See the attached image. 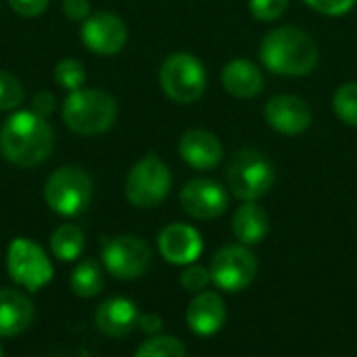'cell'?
Instances as JSON below:
<instances>
[{
    "instance_id": "obj_17",
    "label": "cell",
    "mask_w": 357,
    "mask_h": 357,
    "mask_svg": "<svg viewBox=\"0 0 357 357\" xmlns=\"http://www.w3.org/2000/svg\"><path fill=\"white\" fill-rule=\"evenodd\" d=\"M140 312L134 301L126 297H111L94 312V326L111 339H123L138 328Z\"/></svg>"
},
{
    "instance_id": "obj_13",
    "label": "cell",
    "mask_w": 357,
    "mask_h": 357,
    "mask_svg": "<svg viewBox=\"0 0 357 357\" xmlns=\"http://www.w3.org/2000/svg\"><path fill=\"white\" fill-rule=\"evenodd\" d=\"M264 117L266 123L282 136H301L314 121L312 107L297 94L272 96L264 107Z\"/></svg>"
},
{
    "instance_id": "obj_20",
    "label": "cell",
    "mask_w": 357,
    "mask_h": 357,
    "mask_svg": "<svg viewBox=\"0 0 357 357\" xmlns=\"http://www.w3.org/2000/svg\"><path fill=\"white\" fill-rule=\"evenodd\" d=\"M270 232V215L257 201L243 203L232 218V234L245 247L259 245Z\"/></svg>"
},
{
    "instance_id": "obj_16",
    "label": "cell",
    "mask_w": 357,
    "mask_h": 357,
    "mask_svg": "<svg viewBox=\"0 0 357 357\" xmlns=\"http://www.w3.org/2000/svg\"><path fill=\"white\" fill-rule=\"evenodd\" d=\"M226 301L215 291L197 293L186 307V324L197 337H211L226 324Z\"/></svg>"
},
{
    "instance_id": "obj_7",
    "label": "cell",
    "mask_w": 357,
    "mask_h": 357,
    "mask_svg": "<svg viewBox=\"0 0 357 357\" xmlns=\"http://www.w3.org/2000/svg\"><path fill=\"white\" fill-rule=\"evenodd\" d=\"M174 176L169 165L157 155H146L132 165L126 176V199L138 209L159 207L172 192Z\"/></svg>"
},
{
    "instance_id": "obj_32",
    "label": "cell",
    "mask_w": 357,
    "mask_h": 357,
    "mask_svg": "<svg viewBox=\"0 0 357 357\" xmlns=\"http://www.w3.org/2000/svg\"><path fill=\"white\" fill-rule=\"evenodd\" d=\"M54 109H56V98H54L52 92L40 90V92L33 94V98H31V111L33 113H38L42 117H50L54 113Z\"/></svg>"
},
{
    "instance_id": "obj_22",
    "label": "cell",
    "mask_w": 357,
    "mask_h": 357,
    "mask_svg": "<svg viewBox=\"0 0 357 357\" xmlns=\"http://www.w3.org/2000/svg\"><path fill=\"white\" fill-rule=\"evenodd\" d=\"M71 291L75 297H82V299H90V297H96L100 291H102V284H105V278H102V270L100 266L94 261V259H84L79 261L73 272H71Z\"/></svg>"
},
{
    "instance_id": "obj_10",
    "label": "cell",
    "mask_w": 357,
    "mask_h": 357,
    "mask_svg": "<svg viewBox=\"0 0 357 357\" xmlns=\"http://www.w3.org/2000/svg\"><path fill=\"white\" fill-rule=\"evenodd\" d=\"M153 253L149 245L132 234H121L105 243L102 264L117 280H136L151 268Z\"/></svg>"
},
{
    "instance_id": "obj_27",
    "label": "cell",
    "mask_w": 357,
    "mask_h": 357,
    "mask_svg": "<svg viewBox=\"0 0 357 357\" xmlns=\"http://www.w3.org/2000/svg\"><path fill=\"white\" fill-rule=\"evenodd\" d=\"M209 282H211V272H209L207 268L199 266V264L186 266L184 272L180 274V284H182V289L188 291V293H195V295L207 291Z\"/></svg>"
},
{
    "instance_id": "obj_15",
    "label": "cell",
    "mask_w": 357,
    "mask_h": 357,
    "mask_svg": "<svg viewBox=\"0 0 357 357\" xmlns=\"http://www.w3.org/2000/svg\"><path fill=\"white\" fill-rule=\"evenodd\" d=\"M178 153L182 161L197 172H211L224 159L222 140L211 130L203 128L186 130L178 142Z\"/></svg>"
},
{
    "instance_id": "obj_8",
    "label": "cell",
    "mask_w": 357,
    "mask_h": 357,
    "mask_svg": "<svg viewBox=\"0 0 357 357\" xmlns=\"http://www.w3.org/2000/svg\"><path fill=\"white\" fill-rule=\"evenodd\" d=\"M209 272H211V282L215 284L218 291L236 295L253 284L259 272V261L249 247L241 243L226 245L218 249L215 255L211 257Z\"/></svg>"
},
{
    "instance_id": "obj_19",
    "label": "cell",
    "mask_w": 357,
    "mask_h": 357,
    "mask_svg": "<svg viewBox=\"0 0 357 357\" xmlns=\"http://www.w3.org/2000/svg\"><path fill=\"white\" fill-rule=\"evenodd\" d=\"M31 301L15 289H0V339L23 335L31 326Z\"/></svg>"
},
{
    "instance_id": "obj_14",
    "label": "cell",
    "mask_w": 357,
    "mask_h": 357,
    "mask_svg": "<svg viewBox=\"0 0 357 357\" xmlns=\"http://www.w3.org/2000/svg\"><path fill=\"white\" fill-rule=\"evenodd\" d=\"M157 247L167 264L190 266L203 253V236L190 224L174 222L159 232Z\"/></svg>"
},
{
    "instance_id": "obj_3",
    "label": "cell",
    "mask_w": 357,
    "mask_h": 357,
    "mask_svg": "<svg viewBox=\"0 0 357 357\" xmlns=\"http://www.w3.org/2000/svg\"><path fill=\"white\" fill-rule=\"evenodd\" d=\"M63 123L75 136H100L117 119V100L98 88H79L69 92L63 102Z\"/></svg>"
},
{
    "instance_id": "obj_6",
    "label": "cell",
    "mask_w": 357,
    "mask_h": 357,
    "mask_svg": "<svg viewBox=\"0 0 357 357\" xmlns=\"http://www.w3.org/2000/svg\"><path fill=\"white\" fill-rule=\"evenodd\" d=\"M159 86L163 94L178 105L201 100L207 90V71L201 59L190 52H172L159 67Z\"/></svg>"
},
{
    "instance_id": "obj_12",
    "label": "cell",
    "mask_w": 357,
    "mask_h": 357,
    "mask_svg": "<svg viewBox=\"0 0 357 357\" xmlns=\"http://www.w3.org/2000/svg\"><path fill=\"white\" fill-rule=\"evenodd\" d=\"M82 42L98 56H113L123 50L128 42V27L119 15L98 10L82 23Z\"/></svg>"
},
{
    "instance_id": "obj_26",
    "label": "cell",
    "mask_w": 357,
    "mask_h": 357,
    "mask_svg": "<svg viewBox=\"0 0 357 357\" xmlns=\"http://www.w3.org/2000/svg\"><path fill=\"white\" fill-rule=\"evenodd\" d=\"M23 100H25L23 84L15 75L0 71V111H15L17 107H21Z\"/></svg>"
},
{
    "instance_id": "obj_21",
    "label": "cell",
    "mask_w": 357,
    "mask_h": 357,
    "mask_svg": "<svg viewBox=\"0 0 357 357\" xmlns=\"http://www.w3.org/2000/svg\"><path fill=\"white\" fill-rule=\"evenodd\" d=\"M86 247V236L82 228L73 224L59 226L50 236V251L59 261H75Z\"/></svg>"
},
{
    "instance_id": "obj_30",
    "label": "cell",
    "mask_w": 357,
    "mask_h": 357,
    "mask_svg": "<svg viewBox=\"0 0 357 357\" xmlns=\"http://www.w3.org/2000/svg\"><path fill=\"white\" fill-rule=\"evenodd\" d=\"M8 6L23 19H33L46 13L50 0H6Z\"/></svg>"
},
{
    "instance_id": "obj_4",
    "label": "cell",
    "mask_w": 357,
    "mask_h": 357,
    "mask_svg": "<svg viewBox=\"0 0 357 357\" xmlns=\"http://www.w3.org/2000/svg\"><path fill=\"white\" fill-rule=\"evenodd\" d=\"M226 182L228 190L238 201H259L272 190L276 182V167L261 151L243 149L230 159L226 169Z\"/></svg>"
},
{
    "instance_id": "obj_29",
    "label": "cell",
    "mask_w": 357,
    "mask_h": 357,
    "mask_svg": "<svg viewBox=\"0 0 357 357\" xmlns=\"http://www.w3.org/2000/svg\"><path fill=\"white\" fill-rule=\"evenodd\" d=\"M310 8L324 17H343L354 10L357 0H303Z\"/></svg>"
},
{
    "instance_id": "obj_5",
    "label": "cell",
    "mask_w": 357,
    "mask_h": 357,
    "mask_svg": "<svg viewBox=\"0 0 357 357\" xmlns=\"http://www.w3.org/2000/svg\"><path fill=\"white\" fill-rule=\"evenodd\" d=\"M92 176L79 165H63L54 169L44 184L46 205L63 218H75L84 213L92 201Z\"/></svg>"
},
{
    "instance_id": "obj_23",
    "label": "cell",
    "mask_w": 357,
    "mask_h": 357,
    "mask_svg": "<svg viewBox=\"0 0 357 357\" xmlns=\"http://www.w3.org/2000/svg\"><path fill=\"white\" fill-rule=\"evenodd\" d=\"M134 357H186V347L176 337L155 335L136 349Z\"/></svg>"
},
{
    "instance_id": "obj_34",
    "label": "cell",
    "mask_w": 357,
    "mask_h": 357,
    "mask_svg": "<svg viewBox=\"0 0 357 357\" xmlns=\"http://www.w3.org/2000/svg\"><path fill=\"white\" fill-rule=\"evenodd\" d=\"M0 357H2V347H0Z\"/></svg>"
},
{
    "instance_id": "obj_31",
    "label": "cell",
    "mask_w": 357,
    "mask_h": 357,
    "mask_svg": "<svg viewBox=\"0 0 357 357\" xmlns=\"http://www.w3.org/2000/svg\"><path fill=\"white\" fill-rule=\"evenodd\" d=\"M63 13L75 23H84L92 15L90 0H63Z\"/></svg>"
},
{
    "instance_id": "obj_24",
    "label": "cell",
    "mask_w": 357,
    "mask_h": 357,
    "mask_svg": "<svg viewBox=\"0 0 357 357\" xmlns=\"http://www.w3.org/2000/svg\"><path fill=\"white\" fill-rule=\"evenodd\" d=\"M333 109L343 123L357 128V82H347L337 88L333 96Z\"/></svg>"
},
{
    "instance_id": "obj_28",
    "label": "cell",
    "mask_w": 357,
    "mask_h": 357,
    "mask_svg": "<svg viewBox=\"0 0 357 357\" xmlns=\"http://www.w3.org/2000/svg\"><path fill=\"white\" fill-rule=\"evenodd\" d=\"M289 8V0H249V10L253 19L270 23L280 19Z\"/></svg>"
},
{
    "instance_id": "obj_18",
    "label": "cell",
    "mask_w": 357,
    "mask_h": 357,
    "mask_svg": "<svg viewBox=\"0 0 357 357\" xmlns=\"http://www.w3.org/2000/svg\"><path fill=\"white\" fill-rule=\"evenodd\" d=\"M220 82H222V88L230 96L241 98V100L255 98L264 90V84H266L264 71L259 69L257 63L249 59H234L226 63L220 73Z\"/></svg>"
},
{
    "instance_id": "obj_25",
    "label": "cell",
    "mask_w": 357,
    "mask_h": 357,
    "mask_svg": "<svg viewBox=\"0 0 357 357\" xmlns=\"http://www.w3.org/2000/svg\"><path fill=\"white\" fill-rule=\"evenodd\" d=\"M54 82L69 92L84 88V82H86L84 63L77 59H61L54 67Z\"/></svg>"
},
{
    "instance_id": "obj_2",
    "label": "cell",
    "mask_w": 357,
    "mask_h": 357,
    "mask_svg": "<svg viewBox=\"0 0 357 357\" xmlns=\"http://www.w3.org/2000/svg\"><path fill=\"white\" fill-rule=\"evenodd\" d=\"M261 65L284 77L310 75L320 61L318 42L301 27L280 25L270 29L259 42Z\"/></svg>"
},
{
    "instance_id": "obj_33",
    "label": "cell",
    "mask_w": 357,
    "mask_h": 357,
    "mask_svg": "<svg viewBox=\"0 0 357 357\" xmlns=\"http://www.w3.org/2000/svg\"><path fill=\"white\" fill-rule=\"evenodd\" d=\"M138 328H140V333H144V335H149V337H155V335L161 333L163 320H161L157 314H140V318H138Z\"/></svg>"
},
{
    "instance_id": "obj_9",
    "label": "cell",
    "mask_w": 357,
    "mask_h": 357,
    "mask_svg": "<svg viewBox=\"0 0 357 357\" xmlns=\"http://www.w3.org/2000/svg\"><path fill=\"white\" fill-rule=\"evenodd\" d=\"M6 272L10 280L27 293L44 289L52 280V264L46 251L29 238L10 241L6 251Z\"/></svg>"
},
{
    "instance_id": "obj_1",
    "label": "cell",
    "mask_w": 357,
    "mask_h": 357,
    "mask_svg": "<svg viewBox=\"0 0 357 357\" xmlns=\"http://www.w3.org/2000/svg\"><path fill=\"white\" fill-rule=\"evenodd\" d=\"M54 151V130L46 117L27 111H15L0 128V155L21 169L42 165Z\"/></svg>"
},
{
    "instance_id": "obj_11",
    "label": "cell",
    "mask_w": 357,
    "mask_h": 357,
    "mask_svg": "<svg viewBox=\"0 0 357 357\" xmlns=\"http://www.w3.org/2000/svg\"><path fill=\"white\" fill-rule=\"evenodd\" d=\"M228 203V190L211 178H192L180 190V205L184 213L201 222H211L224 215Z\"/></svg>"
}]
</instances>
